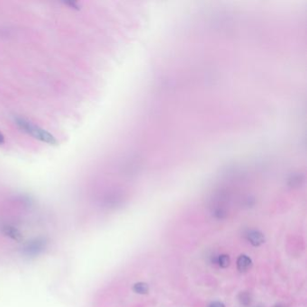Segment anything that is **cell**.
I'll list each match as a JSON object with an SVG mask.
<instances>
[{"label":"cell","mask_w":307,"mask_h":307,"mask_svg":"<svg viewBox=\"0 0 307 307\" xmlns=\"http://www.w3.org/2000/svg\"><path fill=\"white\" fill-rule=\"evenodd\" d=\"M15 122H16V125L19 126L20 129H22L23 132L32 135L35 139L49 144V145H57L58 142H57L55 137L51 135L50 133H48L47 131L43 130L40 126L33 125V123L28 121L24 118H16Z\"/></svg>","instance_id":"obj_1"},{"label":"cell","mask_w":307,"mask_h":307,"mask_svg":"<svg viewBox=\"0 0 307 307\" xmlns=\"http://www.w3.org/2000/svg\"><path fill=\"white\" fill-rule=\"evenodd\" d=\"M46 246V242L42 239H37L32 242H28L24 247V253L27 255H38L41 253Z\"/></svg>","instance_id":"obj_2"},{"label":"cell","mask_w":307,"mask_h":307,"mask_svg":"<svg viewBox=\"0 0 307 307\" xmlns=\"http://www.w3.org/2000/svg\"><path fill=\"white\" fill-rule=\"evenodd\" d=\"M2 232L5 234V236L9 237L10 239L16 241V242H21L23 240V235L20 233L18 229L14 228L13 226L10 225H5L2 228Z\"/></svg>","instance_id":"obj_3"},{"label":"cell","mask_w":307,"mask_h":307,"mask_svg":"<svg viewBox=\"0 0 307 307\" xmlns=\"http://www.w3.org/2000/svg\"><path fill=\"white\" fill-rule=\"evenodd\" d=\"M247 237L251 244L254 246H260L265 242V238L263 236V234L258 231H251L247 234Z\"/></svg>","instance_id":"obj_4"},{"label":"cell","mask_w":307,"mask_h":307,"mask_svg":"<svg viewBox=\"0 0 307 307\" xmlns=\"http://www.w3.org/2000/svg\"><path fill=\"white\" fill-rule=\"evenodd\" d=\"M238 270L241 272H246L251 269V260L246 255H242L238 258Z\"/></svg>","instance_id":"obj_5"},{"label":"cell","mask_w":307,"mask_h":307,"mask_svg":"<svg viewBox=\"0 0 307 307\" xmlns=\"http://www.w3.org/2000/svg\"><path fill=\"white\" fill-rule=\"evenodd\" d=\"M134 291L137 294H147L149 291V287L145 283H137L134 286Z\"/></svg>","instance_id":"obj_6"},{"label":"cell","mask_w":307,"mask_h":307,"mask_svg":"<svg viewBox=\"0 0 307 307\" xmlns=\"http://www.w3.org/2000/svg\"><path fill=\"white\" fill-rule=\"evenodd\" d=\"M219 266L220 267H222V268H227L229 265H230V258H229L228 255H225V254H223V255H221V256H219L218 261Z\"/></svg>","instance_id":"obj_7"},{"label":"cell","mask_w":307,"mask_h":307,"mask_svg":"<svg viewBox=\"0 0 307 307\" xmlns=\"http://www.w3.org/2000/svg\"><path fill=\"white\" fill-rule=\"evenodd\" d=\"M241 301H242V305H244V306L249 305L251 302L250 296L246 293L241 294Z\"/></svg>","instance_id":"obj_8"},{"label":"cell","mask_w":307,"mask_h":307,"mask_svg":"<svg viewBox=\"0 0 307 307\" xmlns=\"http://www.w3.org/2000/svg\"><path fill=\"white\" fill-rule=\"evenodd\" d=\"M64 4H65V5H69L70 8H73V9H79V5L78 2H75V1H66V2H64Z\"/></svg>","instance_id":"obj_9"},{"label":"cell","mask_w":307,"mask_h":307,"mask_svg":"<svg viewBox=\"0 0 307 307\" xmlns=\"http://www.w3.org/2000/svg\"><path fill=\"white\" fill-rule=\"evenodd\" d=\"M209 307H224V306H223V304H222V303L214 302Z\"/></svg>","instance_id":"obj_10"},{"label":"cell","mask_w":307,"mask_h":307,"mask_svg":"<svg viewBox=\"0 0 307 307\" xmlns=\"http://www.w3.org/2000/svg\"><path fill=\"white\" fill-rule=\"evenodd\" d=\"M5 143V136L0 132V145H3Z\"/></svg>","instance_id":"obj_11"},{"label":"cell","mask_w":307,"mask_h":307,"mask_svg":"<svg viewBox=\"0 0 307 307\" xmlns=\"http://www.w3.org/2000/svg\"></svg>","instance_id":"obj_12"}]
</instances>
